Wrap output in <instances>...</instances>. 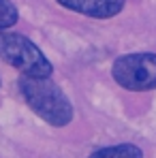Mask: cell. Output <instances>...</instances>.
I'll return each mask as SVG.
<instances>
[{
    "mask_svg": "<svg viewBox=\"0 0 156 158\" xmlns=\"http://www.w3.org/2000/svg\"><path fill=\"white\" fill-rule=\"evenodd\" d=\"M56 2L69 11H75V13L94 17V19L116 17L126 4V0H56Z\"/></svg>",
    "mask_w": 156,
    "mask_h": 158,
    "instance_id": "277c9868",
    "label": "cell"
},
{
    "mask_svg": "<svg viewBox=\"0 0 156 158\" xmlns=\"http://www.w3.org/2000/svg\"><path fill=\"white\" fill-rule=\"evenodd\" d=\"M0 60L30 77H52L53 66L30 39L17 32L0 30Z\"/></svg>",
    "mask_w": 156,
    "mask_h": 158,
    "instance_id": "7a4b0ae2",
    "label": "cell"
},
{
    "mask_svg": "<svg viewBox=\"0 0 156 158\" xmlns=\"http://www.w3.org/2000/svg\"><path fill=\"white\" fill-rule=\"evenodd\" d=\"M17 88H19V94L26 101V105L47 124L66 126L73 120V105H71L69 96L49 77L24 75L17 81Z\"/></svg>",
    "mask_w": 156,
    "mask_h": 158,
    "instance_id": "6da1fadb",
    "label": "cell"
},
{
    "mask_svg": "<svg viewBox=\"0 0 156 158\" xmlns=\"http://www.w3.org/2000/svg\"><path fill=\"white\" fill-rule=\"evenodd\" d=\"M111 75L118 85L130 92H145L156 88V53H126L120 56Z\"/></svg>",
    "mask_w": 156,
    "mask_h": 158,
    "instance_id": "3957f363",
    "label": "cell"
},
{
    "mask_svg": "<svg viewBox=\"0 0 156 158\" xmlns=\"http://www.w3.org/2000/svg\"><path fill=\"white\" fill-rule=\"evenodd\" d=\"M88 158H143V152L135 143H120V145L101 148V150L92 152Z\"/></svg>",
    "mask_w": 156,
    "mask_h": 158,
    "instance_id": "5b68a950",
    "label": "cell"
},
{
    "mask_svg": "<svg viewBox=\"0 0 156 158\" xmlns=\"http://www.w3.org/2000/svg\"><path fill=\"white\" fill-rule=\"evenodd\" d=\"M19 19V11L11 0H0V30L15 26Z\"/></svg>",
    "mask_w": 156,
    "mask_h": 158,
    "instance_id": "8992f818",
    "label": "cell"
}]
</instances>
